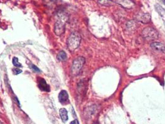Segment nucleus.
Wrapping results in <instances>:
<instances>
[{
  "mask_svg": "<svg viewBox=\"0 0 165 124\" xmlns=\"http://www.w3.org/2000/svg\"><path fill=\"white\" fill-rule=\"evenodd\" d=\"M81 36L78 32H72L67 40V46L68 50L71 52L75 51L80 46L81 42Z\"/></svg>",
  "mask_w": 165,
  "mask_h": 124,
  "instance_id": "1",
  "label": "nucleus"
},
{
  "mask_svg": "<svg viewBox=\"0 0 165 124\" xmlns=\"http://www.w3.org/2000/svg\"><path fill=\"white\" fill-rule=\"evenodd\" d=\"M142 35L143 39L147 41L155 40L158 38V32L153 28L147 27L143 29Z\"/></svg>",
  "mask_w": 165,
  "mask_h": 124,
  "instance_id": "2",
  "label": "nucleus"
},
{
  "mask_svg": "<svg viewBox=\"0 0 165 124\" xmlns=\"http://www.w3.org/2000/svg\"><path fill=\"white\" fill-rule=\"evenodd\" d=\"M84 63L85 59L82 57H78L73 60L72 66V74L73 76L79 75Z\"/></svg>",
  "mask_w": 165,
  "mask_h": 124,
  "instance_id": "3",
  "label": "nucleus"
},
{
  "mask_svg": "<svg viewBox=\"0 0 165 124\" xmlns=\"http://www.w3.org/2000/svg\"><path fill=\"white\" fill-rule=\"evenodd\" d=\"M54 32L58 36H60L61 35L63 34V32H65V24L62 21H58L55 23Z\"/></svg>",
  "mask_w": 165,
  "mask_h": 124,
  "instance_id": "4",
  "label": "nucleus"
},
{
  "mask_svg": "<svg viewBox=\"0 0 165 124\" xmlns=\"http://www.w3.org/2000/svg\"><path fill=\"white\" fill-rule=\"evenodd\" d=\"M38 86L39 89L43 92L49 93L50 91V86L47 83L46 81L43 78H39L38 81Z\"/></svg>",
  "mask_w": 165,
  "mask_h": 124,
  "instance_id": "5",
  "label": "nucleus"
},
{
  "mask_svg": "<svg viewBox=\"0 0 165 124\" xmlns=\"http://www.w3.org/2000/svg\"><path fill=\"white\" fill-rule=\"evenodd\" d=\"M150 47L155 51L165 52V43L158 42H154L150 44Z\"/></svg>",
  "mask_w": 165,
  "mask_h": 124,
  "instance_id": "6",
  "label": "nucleus"
},
{
  "mask_svg": "<svg viewBox=\"0 0 165 124\" xmlns=\"http://www.w3.org/2000/svg\"><path fill=\"white\" fill-rule=\"evenodd\" d=\"M58 101L62 104H65L68 102L69 96L66 91L62 90L58 94Z\"/></svg>",
  "mask_w": 165,
  "mask_h": 124,
  "instance_id": "7",
  "label": "nucleus"
},
{
  "mask_svg": "<svg viewBox=\"0 0 165 124\" xmlns=\"http://www.w3.org/2000/svg\"><path fill=\"white\" fill-rule=\"evenodd\" d=\"M137 19L138 21H140L142 23H149L151 20V17L150 14L147 13L139 14L137 16Z\"/></svg>",
  "mask_w": 165,
  "mask_h": 124,
  "instance_id": "8",
  "label": "nucleus"
},
{
  "mask_svg": "<svg viewBox=\"0 0 165 124\" xmlns=\"http://www.w3.org/2000/svg\"><path fill=\"white\" fill-rule=\"evenodd\" d=\"M118 3L125 8H132L135 4L130 0H119Z\"/></svg>",
  "mask_w": 165,
  "mask_h": 124,
  "instance_id": "9",
  "label": "nucleus"
},
{
  "mask_svg": "<svg viewBox=\"0 0 165 124\" xmlns=\"http://www.w3.org/2000/svg\"><path fill=\"white\" fill-rule=\"evenodd\" d=\"M59 114L61 119L62 120L63 122H66L68 120V112L66 109L65 108H61L59 110Z\"/></svg>",
  "mask_w": 165,
  "mask_h": 124,
  "instance_id": "10",
  "label": "nucleus"
},
{
  "mask_svg": "<svg viewBox=\"0 0 165 124\" xmlns=\"http://www.w3.org/2000/svg\"><path fill=\"white\" fill-rule=\"evenodd\" d=\"M98 3L99 4L104 6H112L114 4L112 0H98Z\"/></svg>",
  "mask_w": 165,
  "mask_h": 124,
  "instance_id": "11",
  "label": "nucleus"
},
{
  "mask_svg": "<svg viewBox=\"0 0 165 124\" xmlns=\"http://www.w3.org/2000/svg\"><path fill=\"white\" fill-rule=\"evenodd\" d=\"M57 58L59 61H65L67 59V55L66 54V52L63 50L60 51L57 55Z\"/></svg>",
  "mask_w": 165,
  "mask_h": 124,
  "instance_id": "12",
  "label": "nucleus"
},
{
  "mask_svg": "<svg viewBox=\"0 0 165 124\" xmlns=\"http://www.w3.org/2000/svg\"><path fill=\"white\" fill-rule=\"evenodd\" d=\"M13 64L16 67H22V65L19 63L18 58L17 57H14L13 58Z\"/></svg>",
  "mask_w": 165,
  "mask_h": 124,
  "instance_id": "13",
  "label": "nucleus"
},
{
  "mask_svg": "<svg viewBox=\"0 0 165 124\" xmlns=\"http://www.w3.org/2000/svg\"><path fill=\"white\" fill-rule=\"evenodd\" d=\"M30 66H31V69L34 71V72H36V73H39V72H40V69H39L38 67H37L36 65H33V64H31Z\"/></svg>",
  "mask_w": 165,
  "mask_h": 124,
  "instance_id": "14",
  "label": "nucleus"
},
{
  "mask_svg": "<svg viewBox=\"0 0 165 124\" xmlns=\"http://www.w3.org/2000/svg\"><path fill=\"white\" fill-rule=\"evenodd\" d=\"M21 73H22V70L18 68H16L13 69V74L15 75H19Z\"/></svg>",
  "mask_w": 165,
  "mask_h": 124,
  "instance_id": "15",
  "label": "nucleus"
},
{
  "mask_svg": "<svg viewBox=\"0 0 165 124\" xmlns=\"http://www.w3.org/2000/svg\"><path fill=\"white\" fill-rule=\"evenodd\" d=\"M69 124H80V123H79V122H78V120L75 119V120H74L72 121V122H70V123H69Z\"/></svg>",
  "mask_w": 165,
  "mask_h": 124,
  "instance_id": "16",
  "label": "nucleus"
},
{
  "mask_svg": "<svg viewBox=\"0 0 165 124\" xmlns=\"http://www.w3.org/2000/svg\"><path fill=\"white\" fill-rule=\"evenodd\" d=\"M159 1H160L161 2H162L163 3L165 4V0H159Z\"/></svg>",
  "mask_w": 165,
  "mask_h": 124,
  "instance_id": "17",
  "label": "nucleus"
}]
</instances>
